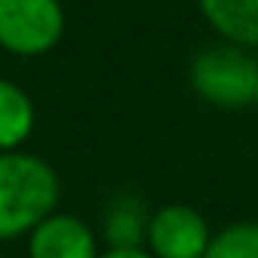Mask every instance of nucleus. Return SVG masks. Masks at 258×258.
<instances>
[{"mask_svg":"<svg viewBox=\"0 0 258 258\" xmlns=\"http://www.w3.org/2000/svg\"><path fill=\"white\" fill-rule=\"evenodd\" d=\"M61 195L58 173L34 152H0V243L31 234Z\"/></svg>","mask_w":258,"mask_h":258,"instance_id":"1","label":"nucleus"},{"mask_svg":"<svg viewBox=\"0 0 258 258\" xmlns=\"http://www.w3.org/2000/svg\"><path fill=\"white\" fill-rule=\"evenodd\" d=\"M191 88L207 103L222 109L255 103L258 61L246 55V46L237 43L210 46L191 61Z\"/></svg>","mask_w":258,"mask_h":258,"instance_id":"2","label":"nucleus"},{"mask_svg":"<svg viewBox=\"0 0 258 258\" xmlns=\"http://www.w3.org/2000/svg\"><path fill=\"white\" fill-rule=\"evenodd\" d=\"M61 0H0V49L19 58H40L64 37Z\"/></svg>","mask_w":258,"mask_h":258,"instance_id":"3","label":"nucleus"},{"mask_svg":"<svg viewBox=\"0 0 258 258\" xmlns=\"http://www.w3.org/2000/svg\"><path fill=\"white\" fill-rule=\"evenodd\" d=\"M146 246L155 258H204L210 246V228L198 210L170 204L149 219Z\"/></svg>","mask_w":258,"mask_h":258,"instance_id":"4","label":"nucleus"},{"mask_svg":"<svg viewBox=\"0 0 258 258\" xmlns=\"http://www.w3.org/2000/svg\"><path fill=\"white\" fill-rule=\"evenodd\" d=\"M97 237L73 213H49L28 234V258H97Z\"/></svg>","mask_w":258,"mask_h":258,"instance_id":"5","label":"nucleus"},{"mask_svg":"<svg viewBox=\"0 0 258 258\" xmlns=\"http://www.w3.org/2000/svg\"><path fill=\"white\" fill-rule=\"evenodd\" d=\"M210 28L237 46H258V0H198Z\"/></svg>","mask_w":258,"mask_h":258,"instance_id":"6","label":"nucleus"},{"mask_svg":"<svg viewBox=\"0 0 258 258\" xmlns=\"http://www.w3.org/2000/svg\"><path fill=\"white\" fill-rule=\"evenodd\" d=\"M37 127V106L31 94L13 79L0 76V152L22 149Z\"/></svg>","mask_w":258,"mask_h":258,"instance_id":"7","label":"nucleus"},{"mask_svg":"<svg viewBox=\"0 0 258 258\" xmlns=\"http://www.w3.org/2000/svg\"><path fill=\"white\" fill-rule=\"evenodd\" d=\"M149 219L143 204L134 198H118L103 219V237L109 246H140L149 231Z\"/></svg>","mask_w":258,"mask_h":258,"instance_id":"8","label":"nucleus"},{"mask_svg":"<svg viewBox=\"0 0 258 258\" xmlns=\"http://www.w3.org/2000/svg\"><path fill=\"white\" fill-rule=\"evenodd\" d=\"M204 258H258V222H234L210 237Z\"/></svg>","mask_w":258,"mask_h":258,"instance_id":"9","label":"nucleus"},{"mask_svg":"<svg viewBox=\"0 0 258 258\" xmlns=\"http://www.w3.org/2000/svg\"><path fill=\"white\" fill-rule=\"evenodd\" d=\"M97 258H155V255L149 249H143V246H109Z\"/></svg>","mask_w":258,"mask_h":258,"instance_id":"10","label":"nucleus"},{"mask_svg":"<svg viewBox=\"0 0 258 258\" xmlns=\"http://www.w3.org/2000/svg\"><path fill=\"white\" fill-rule=\"evenodd\" d=\"M255 106H258V88H255Z\"/></svg>","mask_w":258,"mask_h":258,"instance_id":"11","label":"nucleus"}]
</instances>
